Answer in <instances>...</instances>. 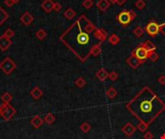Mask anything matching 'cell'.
I'll return each instance as SVG.
<instances>
[{
	"instance_id": "obj_1",
	"label": "cell",
	"mask_w": 165,
	"mask_h": 139,
	"mask_svg": "<svg viewBox=\"0 0 165 139\" xmlns=\"http://www.w3.org/2000/svg\"><path fill=\"white\" fill-rule=\"evenodd\" d=\"M127 109L144 124H150L165 109V103L148 87L141 90L129 103Z\"/></svg>"
},
{
	"instance_id": "obj_2",
	"label": "cell",
	"mask_w": 165,
	"mask_h": 139,
	"mask_svg": "<svg viewBox=\"0 0 165 139\" xmlns=\"http://www.w3.org/2000/svg\"><path fill=\"white\" fill-rule=\"evenodd\" d=\"M88 21L89 19L85 22V24ZM82 25L77 19L67 30L66 33H64L62 37H60V40L64 43H66L68 47L81 61H85L91 54L92 48L98 43H100V42L95 37V33L94 36L92 37V33H88L85 29L82 30Z\"/></svg>"
},
{
	"instance_id": "obj_3",
	"label": "cell",
	"mask_w": 165,
	"mask_h": 139,
	"mask_svg": "<svg viewBox=\"0 0 165 139\" xmlns=\"http://www.w3.org/2000/svg\"><path fill=\"white\" fill-rule=\"evenodd\" d=\"M135 16L136 14L133 11H126L124 10L118 14L117 17H116V19H117V21L120 23L122 26H126V25H129L133 19H134Z\"/></svg>"
},
{
	"instance_id": "obj_4",
	"label": "cell",
	"mask_w": 165,
	"mask_h": 139,
	"mask_svg": "<svg viewBox=\"0 0 165 139\" xmlns=\"http://www.w3.org/2000/svg\"><path fill=\"white\" fill-rule=\"evenodd\" d=\"M16 110L11 105L10 103H3L0 105V116L6 121H10L12 118L16 115Z\"/></svg>"
},
{
	"instance_id": "obj_5",
	"label": "cell",
	"mask_w": 165,
	"mask_h": 139,
	"mask_svg": "<svg viewBox=\"0 0 165 139\" xmlns=\"http://www.w3.org/2000/svg\"><path fill=\"white\" fill-rule=\"evenodd\" d=\"M16 68V64L14 60H12L10 57L5 58L4 60L0 63V70H2L6 74H12Z\"/></svg>"
},
{
	"instance_id": "obj_6",
	"label": "cell",
	"mask_w": 165,
	"mask_h": 139,
	"mask_svg": "<svg viewBox=\"0 0 165 139\" xmlns=\"http://www.w3.org/2000/svg\"><path fill=\"white\" fill-rule=\"evenodd\" d=\"M150 52L151 51L146 47V46H145L144 45H139L138 47L135 48L134 56L137 58L140 62H144V61L149 57Z\"/></svg>"
},
{
	"instance_id": "obj_7",
	"label": "cell",
	"mask_w": 165,
	"mask_h": 139,
	"mask_svg": "<svg viewBox=\"0 0 165 139\" xmlns=\"http://www.w3.org/2000/svg\"><path fill=\"white\" fill-rule=\"evenodd\" d=\"M160 31V24H157L155 21H151L146 26V32L150 36H155Z\"/></svg>"
},
{
	"instance_id": "obj_8",
	"label": "cell",
	"mask_w": 165,
	"mask_h": 139,
	"mask_svg": "<svg viewBox=\"0 0 165 139\" xmlns=\"http://www.w3.org/2000/svg\"><path fill=\"white\" fill-rule=\"evenodd\" d=\"M12 45V41L9 38L2 36L0 37V50L1 51H6L7 49Z\"/></svg>"
},
{
	"instance_id": "obj_9",
	"label": "cell",
	"mask_w": 165,
	"mask_h": 139,
	"mask_svg": "<svg viewBox=\"0 0 165 139\" xmlns=\"http://www.w3.org/2000/svg\"><path fill=\"white\" fill-rule=\"evenodd\" d=\"M33 20H34V17L29 12H25V13L20 17V21H21L22 24H24L26 26L30 25L31 23L33 22Z\"/></svg>"
},
{
	"instance_id": "obj_10",
	"label": "cell",
	"mask_w": 165,
	"mask_h": 139,
	"mask_svg": "<svg viewBox=\"0 0 165 139\" xmlns=\"http://www.w3.org/2000/svg\"><path fill=\"white\" fill-rule=\"evenodd\" d=\"M54 2L52 0H43L42 3V8L45 13H50L53 10Z\"/></svg>"
},
{
	"instance_id": "obj_11",
	"label": "cell",
	"mask_w": 165,
	"mask_h": 139,
	"mask_svg": "<svg viewBox=\"0 0 165 139\" xmlns=\"http://www.w3.org/2000/svg\"><path fill=\"white\" fill-rule=\"evenodd\" d=\"M30 123L35 129H39V127H42V125L43 124V121L40 116H34V117L31 119Z\"/></svg>"
},
{
	"instance_id": "obj_12",
	"label": "cell",
	"mask_w": 165,
	"mask_h": 139,
	"mask_svg": "<svg viewBox=\"0 0 165 139\" xmlns=\"http://www.w3.org/2000/svg\"><path fill=\"white\" fill-rule=\"evenodd\" d=\"M97 6L101 12H105L107 9L109 8L110 2L109 0H100V1L97 3Z\"/></svg>"
},
{
	"instance_id": "obj_13",
	"label": "cell",
	"mask_w": 165,
	"mask_h": 139,
	"mask_svg": "<svg viewBox=\"0 0 165 139\" xmlns=\"http://www.w3.org/2000/svg\"><path fill=\"white\" fill-rule=\"evenodd\" d=\"M30 95L35 98V100H39V98L43 97V91L38 86H36L32 89V91L30 92Z\"/></svg>"
},
{
	"instance_id": "obj_14",
	"label": "cell",
	"mask_w": 165,
	"mask_h": 139,
	"mask_svg": "<svg viewBox=\"0 0 165 139\" xmlns=\"http://www.w3.org/2000/svg\"><path fill=\"white\" fill-rule=\"evenodd\" d=\"M95 37L100 41V42H103L106 38V33L102 29H96L95 30Z\"/></svg>"
},
{
	"instance_id": "obj_15",
	"label": "cell",
	"mask_w": 165,
	"mask_h": 139,
	"mask_svg": "<svg viewBox=\"0 0 165 139\" xmlns=\"http://www.w3.org/2000/svg\"><path fill=\"white\" fill-rule=\"evenodd\" d=\"M64 17H65L67 19H72L75 17V12L72 10V8H69L64 12Z\"/></svg>"
},
{
	"instance_id": "obj_16",
	"label": "cell",
	"mask_w": 165,
	"mask_h": 139,
	"mask_svg": "<svg viewBox=\"0 0 165 139\" xmlns=\"http://www.w3.org/2000/svg\"><path fill=\"white\" fill-rule=\"evenodd\" d=\"M13 98V96L10 92H5L4 94L1 96V100L5 103H10V101Z\"/></svg>"
},
{
	"instance_id": "obj_17",
	"label": "cell",
	"mask_w": 165,
	"mask_h": 139,
	"mask_svg": "<svg viewBox=\"0 0 165 139\" xmlns=\"http://www.w3.org/2000/svg\"><path fill=\"white\" fill-rule=\"evenodd\" d=\"M45 122L47 125H51V124H53V122L55 121V117H54V115L52 114V113H47L45 116Z\"/></svg>"
},
{
	"instance_id": "obj_18",
	"label": "cell",
	"mask_w": 165,
	"mask_h": 139,
	"mask_svg": "<svg viewBox=\"0 0 165 139\" xmlns=\"http://www.w3.org/2000/svg\"><path fill=\"white\" fill-rule=\"evenodd\" d=\"M36 37H37L39 40H41V41L45 40V37H46V32H45V30H43V28H40L39 30L36 32Z\"/></svg>"
},
{
	"instance_id": "obj_19",
	"label": "cell",
	"mask_w": 165,
	"mask_h": 139,
	"mask_svg": "<svg viewBox=\"0 0 165 139\" xmlns=\"http://www.w3.org/2000/svg\"><path fill=\"white\" fill-rule=\"evenodd\" d=\"M8 17H9L8 14L6 13V12L3 10L1 7H0V25H1L2 23L8 19Z\"/></svg>"
},
{
	"instance_id": "obj_20",
	"label": "cell",
	"mask_w": 165,
	"mask_h": 139,
	"mask_svg": "<svg viewBox=\"0 0 165 139\" xmlns=\"http://www.w3.org/2000/svg\"><path fill=\"white\" fill-rule=\"evenodd\" d=\"M135 7L139 9V10H142V9L146 7V3H145L144 0H137V1L135 2Z\"/></svg>"
},
{
	"instance_id": "obj_21",
	"label": "cell",
	"mask_w": 165,
	"mask_h": 139,
	"mask_svg": "<svg viewBox=\"0 0 165 139\" xmlns=\"http://www.w3.org/2000/svg\"><path fill=\"white\" fill-rule=\"evenodd\" d=\"M3 36L7 37V38H9V39H11L12 37H14V31L13 30V29L8 28L7 30H6V31L4 32V34H3Z\"/></svg>"
},
{
	"instance_id": "obj_22",
	"label": "cell",
	"mask_w": 165,
	"mask_h": 139,
	"mask_svg": "<svg viewBox=\"0 0 165 139\" xmlns=\"http://www.w3.org/2000/svg\"><path fill=\"white\" fill-rule=\"evenodd\" d=\"M129 62L130 65H131L132 67H134V68H135V67H137V66H138V64H139V62H140V61H139L135 56H132L131 58H129Z\"/></svg>"
},
{
	"instance_id": "obj_23",
	"label": "cell",
	"mask_w": 165,
	"mask_h": 139,
	"mask_svg": "<svg viewBox=\"0 0 165 139\" xmlns=\"http://www.w3.org/2000/svg\"><path fill=\"white\" fill-rule=\"evenodd\" d=\"M93 5H94V2H93V0H84L83 3H82V6H83L84 8H86V9L92 8Z\"/></svg>"
},
{
	"instance_id": "obj_24",
	"label": "cell",
	"mask_w": 165,
	"mask_h": 139,
	"mask_svg": "<svg viewBox=\"0 0 165 139\" xmlns=\"http://www.w3.org/2000/svg\"><path fill=\"white\" fill-rule=\"evenodd\" d=\"M100 43H98V45H96L94 47L92 48V51H91V54L93 55H98L100 53Z\"/></svg>"
},
{
	"instance_id": "obj_25",
	"label": "cell",
	"mask_w": 165,
	"mask_h": 139,
	"mask_svg": "<svg viewBox=\"0 0 165 139\" xmlns=\"http://www.w3.org/2000/svg\"><path fill=\"white\" fill-rule=\"evenodd\" d=\"M119 41H120V39H119V37H117L116 35H112V36L109 38V42L110 43H112V45H116Z\"/></svg>"
},
{
	"instance_id": "obj_26",
	"label": "cell",
	"mask_w": 165,
	"mask_h": 139,
	"mask_svg": "<svg viewBox=\"0 0 165 139\" xmlns=\"http://www.w3.org/2000/svg\"><path fill=\"white\" fill-rule=\"evenodd\" d=\"M133 33H134L137 37H140L143 35V29H142L140 26H138V27H136L134 30H133Z\"/></svg>"
},
{
	"instance_id": "obj_27",
	"label": "cell",
	"mask_w": 165,
	"mask_h": 139,
	"mask_svg": "<svg viewBox=\"0 0 165 139\" xmlns=\"http://www.w3.org/2000/svg\"><path fill=\"white\" fill-rule=\"evenodd\" d=\"M61 9H62V5H61L59 2H54V5H53V11H55V12H59V11H61Z\"/></svg>"
},
{
	"instance_id": "obj_28",
	"label": "cell",
	"mask_w": 165,
	"mask_h": 139,
	"mask_svg": "<svg viewBox=\"0 0 165 139\" xmlns=\"http://www.w3.org/2000/svg\"><path fill=\"white\" fill-rule=\"evenodd\" d=\"M149 57L151 58V60H152V61H155V60H157L158 55L156 54L155 51H151L150 54H149Z\"/></svg>"
},
{
	"instance_id": "obj_29",
	"label": "cell",
	"mask_w": 165,
	"mask_h": 139,
	"mask_svg": "<svg viewBox=\"0 0 165 139\" xmlns=\"http://www.w3.org/2000/svg\"><path fill=\"white\" fill-rule=\"evenodd\" d=\"M75 84H76V85L78 86V87H82L84 84H85V81H84L82 78H78V79L75 81Z\"/></svg>"
},
{
	"instance_id": "obj_30",
	"label": "cell",
	"mask_w": 165,
	"mask_h": 139,
	"mask_svg": "<svg viewBox=\"0 0 165 139\" xmlns=\"http://www.w3.org/2000/svg\"><path fill=\"white\" fill-rule=\"evenodd\" d=\"M98 77L101 76V77H100V79H104V78H105V76H106V72H103V71L98 72Z\"/></svg>"
},
{
	"instance_id": "obj_31",
	"label": "cell",
	"mask_w": 165,
	"mask_h": 139,
	"mask_svg": "<svg viewBox=\"0 0 165 139\" xmlns=\"http://www.w3.org/2000/svg\"><path fill=\"white\" fill-rule=\"evenodd\" d=\"M14 4V0H5V5L7 6V7H12Z\"/></svg>"
},
{
	"instance_id": "obj_32",
	"label": "cell",
	"mask_w": 165,
	"mask_h": 139,
	"mask_svg": "<svg viewBox=\"0 0 165 139\" xmlns=\"http://www.w3.org/2000/svg\"><path fill=\"white\" fill-rule=\"evenodd\" d=\"M126 2V0H117V4L119 5H123Z\"/></svg>"
},
{
	"instance_id": "obj_33",
	"label": "cell",
	"mask_w": 165,
	"mask_h": 139,
	"mask_svg": "<svg viewBox=\"0 0 165 139\" xmlns=\"http://www.w3.org/2000/svg\"><path fill=\"white\" fill-rule=\"evenodd\" d=\"M160 31L162 32V34L165 35V25H163V26H162V27L160 28Z\"/></svg>"
},
{
	"instance_id": "obj_34",
	"label": "cell",
	"mask_w": 165,
	"mask_h": 139,
	"mask_svg": "<svg viewBox=\"0 0 165 139\" xmlns=\"http://www.w3.org/2000/svg\"><path fill=\"white\" fill-rule=\"evenodd\" d=\"M110 4H117V0H109Z\"/></svg>"
},
{
	"instance_id": "obj_35",
	"label": "cell",
	"mask_w": 165,
	"mask_h": 139,
	"mask_svg": "<svg viewBox=\"0 0 165 139\" xmlns=\"http://www.w3.org/2000/svg\"><path fill=\"white\" fill-rule=\"evenodd\" d=\"M110 78H112V79H115V78H116V74H110Z\"/></svg>"
},
{
	"instance_id": "obj_36",
	"label": "cell",
	"mask_w": 165,
	"mask_h": 139,
	"mask_svg": "<svg viewBox=\"0 0 165 139\" xmlns=\"http://www.w3.org/2000/svg\"><path fill=\"white\" fill-rule=\"evenodd\" d=\"M20 1V0H14V4H16V3H19Z\"/></svg>"
}]
</instances>
